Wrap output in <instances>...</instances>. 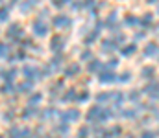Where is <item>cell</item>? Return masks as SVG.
Listing matches in <instances>:
<instances>
[{
    "label": "cell",
    "mask_w": 159,
    "mask_h": 138,
    "mask_svg": "<svg viewBox=\"0 0 159 138\" xmlns=\"http://www.w3.org/2000/svg\"><path fill=\"white\" fill-rule=\"evenodd\" d=\"M76 99H78V101H87V99H89V92H87V90L80 92L78 96H76Z\"/></svg>",
    "instance_id": "cell-29"
},
{
    "label": "cell",
    "mask_w": 159,
    "mask_h": 138,
    "mask_svg": "<svg viewBox=\"0 0 159 138\" xmlns=\"http://www.w3.org/2000/svg\"><path fill=\"white\" fill-rule=\"evenodd\" d=\"M148 2H156V0H148Z\"/></svg>",
    "instance_id": "cell-37"
},
{
    "label": "cell",
    "mask_w": 159,
    "mask_h": 138,
    "mask_svg": "<svg viewBox=\"0 0 159 138\" xmlns=\"http://www.w3.org/2000/svg\"><path fill=\"white\" fill-rule=\"evenodd\" d=\"M124 24H126V26H135V24H137V19H135L133 15H128V17L124 19Z\"/></svg>",
    "instance_id": "cell-27"
},
{
    "label": "cell",
    "mask_w": 159,
    "mask_h": 138,
    "mask_svg": "<svg viewBox=\"0 0 159 138\" xmlns=\"http://www.w3.org/2000/svg\"><path fill=\"white\" fill-rule=\"evenodd\" d=\"M154 53H156V44H148V46H146L144 55H148V57H150V55H154Z\"/></svg>",
    "instance_id": "cell-30"
},
{
    "label": "cell",
    "mask_w": 159,
    "mask_h": 138,
    "mask_svg": "<svg viewBox=\"0 0 159 138\" xmlns=\"http://www.w3.org/2000/svg\"><path fill=\"white\" fill-rule=\"evenodd\" d=\"M141 24H144V26H148V24H152V15H144V17L141 19Z\"/></svg>",
    "instance_id": "cell-31"
},
{
    "label": "cell",
    "mask_w": 159,
    "mask_h": 138,
    "mask_svg": "<svg viewBox=\"0 0 159 138\" xmlns=\"http://www.w3.org/2000/svg\"><path fill=\"white\" fill-rule=\"evenodd\" d=\"M7 20H9V7L2 6L0 7V22H7Z\"/></svg>",
    "instance_id": "cell-21"
},
{
    "label": "cell",
    "mask_w": 159,
    "mask_h": 138,
    "mask_svg": "<svg viewBox=\"0 0 159 138\" xmlns=\"http://www.w3.org/2000/svg\"><path fill=\"white\" fill-rule=\"evenodd\" d=\"M22 76H24V79L26 81H37L43 77V70H39V66H35V65H24V68H22Z\"/></svg>",
    "instance_id": "cell-3"
},
{
    "label": "cell",
    "mask_w": 159,
    "mask_h": 138,
    "mask_svg": "<svg viewBox=\"0 0 159 138\" xmlns=\"http://www.w3.org/2000/svg\"><path fill=\"white\" fill-rule=\"evenodd\" d=\"M43 101V96L39 92H32L28 94V107H39V103Z\"/></svg>",
    "instance_id": "cell-11"
},
{
    "label": "cell",
    "mask_w": 159,
    "mask_h": 138,
    "mask_svg": "<svg viewBox=\"0 0 159 138\" xmlns=\"http://www.w3.org/2000/svg\"><path fill=\"white\" fill-rule=\"evenodd\" d=\"M141 138H154V133L146 131V133H143V136H141Z\"/></svg>",
    "instance_id": "cell-36"
},
{
    "label": "cell",
    "mask_w": 159,
    "mask_h": 138,
    "mask_svg": "<svg viewBox=\"0 0 159 138\" xmlns=\"http://www.w3.org/2000/svg\"><path fill=\"white\" fill-rule=\"evenodd\" d=\"M80 57H81V61H87V59H91V52H89V50H85V52H81V55H80Z\"/></svg>",
    "instance_id": "cell-34"
},
{
    "label": "cell",
    "mask_w": 159,
    "mask_h": 138,
    "mask_svg": "<svg viewBox=\"0 0 159 138\" xmlns=\"http://www.w3.org/2000/svg\"><path fill=\"white\" fill-rule=\"evenodd\" d=\"M20 133H22V127H17V125H11L6 133V138H20Z\"/></svg>",
    "instance_id": "cell-17"
},
{
    "label": "cell",
    "mask_w": 159,
    "mask_h": 138,
    "mask_svg": "<svg viewBox=\"0 0 159 138\" xmlns=\"http://www.w3.org/2000/svg\"><path fill=\"white\" fill-rule=\"evenodd\" d=\"M152 74H154V68H144V70L141 72V76H143V77H150Z\"/></svg>",
    "instance_id": "cell-33"
},
{
    "label": "cell",
    "mask_w": 159,
    "mask_h": 138,
    "mask_svg": "<svg viewBox=\"0 0 159 138\" xmlns=\"http://www.w3.org/2000/svg\"><path fill=\"white\" fill-rule=\"evenodd\" d=\"M17 92V87H13V83H4L0 87V94L2 96H13Z\"/></svg>",
    "instance_id": "cell-15"
},
{
    "label": "cell",
    "mask_w": 159,
    "mask_h": 138,
    "mask_svg": "<svg viewBox=\"0 0 159 138\" xmlns=\"http://www.w3.org/2000/svg\"><path fill=\"white\" fill-rule=\"evenodd\" d=\"M61 99H63L65 103H67V101H74V99H76V90H74V89H69L67 92H63Z\"/></svg>",
    "instance_id": "cell-19"
},
{
    "label": "cell",
    "mask_w": 159,
    "mask_h": 138,
    "mask_svg": "<svg viewBox=\"0 0 159 138\" xmlns=\"http://www.w3.org/2000/svg\"><path fill=\"white\" fill-rule=\"evenodd\" d=\"M9 52H11L9 46L6 43H0V57H9Z\"/></svg>",
    "instance_id": "cell-23"
},
{
    "label": "cell",
    "mask_w": 159,
    "mask_h": 138,
    "mask_svg": "<svg viewBox=\"0 0 159 138\" xmlns=\"http://www.w3.org/2000/svg\"><path fill=\"white\" fill-rule=\"evenodd\" d=\"M52 24H54V28H57V30H65V28H70L72 20H70L69 15H56V17L52 19Z\"/></svg>",
    "instance_id": "cell-6"
},
{
    "label": "cell",
    "mask_w": 159,
    "mask_h": 138,
    "mask_svg": "<svg viewBox=\"0 0 159 138\" xmlns=\"http://www.w3.org/2000/svg\"><path fill=\"white\" fill-rule=\"evenodd\" d=\"M117 46H119V43L115 41V39H106V41H102V50L104 52H115L117 50Z\"/></svg>",
    "instance_id": "cell-12"
},
{
    "label": "cell",
    "mask_w": 159,
    "mask_h": 138,
    "mask_svg": "<svg viewBox=\"0 0 159 138\" xmlns=\"http://www.w3.org/2000/svg\"><path fill=\"white\" fill-rule=\"evenodd\" d=\"M0 138H4V136H2V135H0Z\"/></svg>",
    "instance_id": "cell-39"
},
{
    "label": "cell",
    "mask_w": 159,
    "mask_h": 138,
    "mask_svg": "<svg viewBox=\"0 0 159 138\" xmlns=\"http://www.w3.org/2000/svg\"><path fill=\"white\" fill-rule=\"evenodd\" d=\"M67 4H70V0H52V6L54 7H65Z\"/></svg>",
    "instance_id": "cell-28"
},
{
    "label": "cell",
    "mask_w": 159,
    "mask_h": 138,
    "mask_svg": "<svg viewBox=\"0 0 159 138\" xmlns=\"http://www.w3.org/2000/svg\"><path fill=\"white\" fill-rule=\"evenodd\" d=\"M6 35H7V39H11L15 43H20L24 39V30H22L20 22H9V26L6 30Z\"/></svg>",
    "instance_id": "cell-2"
},
{
    "label": "cell",
    "mask_w": 159,
    "mask_h": 138,
    "mask_svg": "<svg viewBox=\"0 0 159 138\" xmlns=\"http://www.w3.org/2000/svg\"><path fill=\"white\" fill-rule=\"evenodd\" d=\"M17 68L9 66V68H0V79H4L6 83H13V79L17 77Z\"/></svg>",
    "instance_id": "cell-8"
},
{
    "label": "cell",
    "mask_w": 159,
    "mask_h": 138,
    "mask_svg": "<svg viewBox=\"0 0 159 138\" xmlns=\"http://www.w3.org/2000/svg\"><path fill=\"white\" fill-rule=\"evenodd\" d=\"M144 92H154L152 96H157V92H159V85L157 83H150L146 89H144Z\"/></svg>",
    "instance_id": "cell-25"
},
{
    "label": "cell",
    "mask_w": 159,
    "mask_h": 138,
    "mask_svg": "<svg viewBox=\"0 0 159 138\" xmlns=\"http://www.w3.org/2000/svg\"><path fill=\"white\" fill-rule=\"evenodd\" d=\"M109 118H111V112L104 107H98V105L89 109V112H87V122H93V123H104Z\"/></svg>",
    "instance_id": "cell-1"
},
{
    "label": "cell",
    "mask_w": 159,
    "mask_h": 138,
    "mask_svg": "<svg viewBox=\"0 0 159 138\" xmlns=\"http://www.w3.org/2000/svg\"><path fill=\"white\" fill-rule=\"evenodd\" d=\"M39 6V0H22L20 2V13H30Z\"/></svg>",
    "instance_id": "cell-10"
},
{
    "label": "cell",
    "mask_w": 159,
    "mask_h": 138,
    "mask_svg": "<svg viewBox=\"0 0 159 138\" xmlns=\"http://www.w3.org/2000/svg\"><path fill=\"white\" fill-rule=\"evenodd\" d=\"M61 87H63V83H61V81H57V83H54V85L50 87V92H52V96H57V92L61 90Z\"/></svg>",
    "instance_id": "cell-26"
},
{
    "label": "cell",
    "mask_w": 159,
    "mask_h": 138,
    "mask_svg": "<svg viewBox=\"0 0 159 138\" xmlns=\"http://www.w3.org/2000/svg\"><path fill=\"white\" fill-rule=\"evenodd\" d=\"M43 138H50V136H43Z\"/></svg>",
    "instance_id": "cell-38"
},
{
    "label": "cell",
    "mask_w": 159,
    "mask_h": 138,
    "mask_svg": "<svg viewBox=\"0 0 159 138\" xmlns=\"http://www.w3.org/2000/svg\"><path fill=\"white\" fill-rule=\"evenodd\" d=\"M133 53H135V44H129V46H124L122 48V55L128 57V55H133Z\"/></svg>",
    "instance_id": "cell-24"
},
{
    "label": "cell",
    "mask_w": 159,
    "mask_h": 138,
    "mask_svg": "<svg viewBox=\"0 0 159 138\" xmlns=\"http://www.w3.org/2000/svg\"><path fill=\"white\" fill-rule=\"evenodd\" d=\"M32 89H34V83H32V81H22V83L17 87V92H19V94H32Z\"/></svg>",
    "instance_id": "cell-14"
},
{
    "label": "cell",
    "mask_w": 159,
    "mask_h": 138,
    "mask_svg": "<svg viewBox=\"0 0 159 138\" xmlns=\"http://www.w3.org/2000/svg\"><path fill=\"white\" fill-rule=\"evenodd\" d=\"M98 35H100V33H98V30L91 31V33H89V35L85 37V43H87V44H93V43H94V41L98 39Z\"/></svg>",
    "instance_id": "cell-22"
},
{
    "label": "cell",
    "mask_w": 159,
    "mask_h": 138,
    "mask_svg": "<svg viewBox=\"0 0 159 138\" xmlns=\"http://www.w3.org/2000/svg\"><path fill=\"white\" fill-rule=\"evenodd\" d=\"M80 74V65H70L67 70H65V76L67 77H74V76H78Z\"/></svg>",
    "instance_id": "cell-18"
},
{
    "label": "cell",
    "mask_w": 159,
    "mask_h": 138,
    "mask_svg": "<svg viewBox=\"0 0 159 138\" xmlns=\"http://www.w3.org/2000/svg\"><path fill=\"white\" fill-rule=\"evenodd\" d=\"M32 33L35 35V37H46L48 33H50V28H48V24H46V20H43V19H35L34 22H32Z\"/></svg>",
    "instance_id": "cell-4"
},
{
    "label": "cell",
    "mask_w": 159,
    "mask_h": 138,
    "mask_svg": "<svg viewBox=\"0 0 159 138\" xmlns=\"http://www.w3.org/2000/svg\"><path fill=\"white\" fill-rule=\"evenodd\" d=\"M65 43H67V39L63 35H54L50 39V50L54 53H61V50H65Z\"/></svg>",
    "instance_id": "cell-7"
},
{
    "label": "cell",
    "mask_w": 159,
    "mask_h": 138,
    "mask_svg": "<svg viewBox=\"0 0 159 138\" xmlns=\"http://www.w3.org/2000/svg\"><path fill=\"white\" fill-rule=\"evenodd\" d=\"M106 66H104V63H100V61H91V65H89V70L91 72H102Z\"/></svg>",
    "instance_id": "cell-20"
},
{
    "label": "cell",
    "mask_w": 159,
    "mask_h": 138,
    "mask_svg": "<svg viewBox=\"0 0 159 138\" xmlns=\"http://www.w3.org/2000/svg\"><path fill=\"white\" fill-rule=\"evenodd\" d=\"M59 118H61V123H74V122H78L80 118H81V114H80L78 109H69V111H65V112H61L59 114Z\"/></svg>",
    "instance_id": "cell-5"
},
{
    "label": "cell",
    "mask_w": 159,
    "mask_h": 138,
    "mask_svg": "<svg viewBox=\"0 0 159 138\" xmlns=\"http://www.w3.org/2000/svg\"><path fill=\"white\" fill-rule=\"evenodd\" d=\"M87 135H89V131H87V129H80V131H78V136L80 138H87Z\"/></svg>",
    "instance_id": "cell-35"
},
{
    "label": "cell",
    "mask_w": 159,
    "mask_h": 138,
    "mask_svg": "<svg viewBox=\"0 0 159 138\" xmlns=\"http://www.w3.org/2000/svg\"><path fill=\"white\" fill-rule=\"evenodd\" d=\"M15 118H17V112H15V109H6V111L2 112V122H6V123H11Z\"/></svg>",
    "instance_id": "cell-13"
},
{
    "label": "cell",
    "mask_w": 159,
    "mask_h": 138,
    "mask_svg": "<svg viewBox=\"0 0 159 138\" xmlns=\"http://www.w3.org/2000/svg\"><path fill=\"white\" fill-rule=\"evenodd\" d=\"M119 77L111 72V70H107V68H104L102 72H98V81L100 83H113V81H117Z\"/></svg>",
    "instance_id": "cell-9"
},
{
    "label": "cell",
    "mask_w": 159,
    "mask_h": 138,
    "mask_svg": "<svg viewBox=\"0 0 159 138\" xmlns=\"http://www.w3.org/2000/svg\"><path fill=\"white\" fill-rule=\"evenodd\" d=\"M37 114V107H26L22 112H20V118L22 120H30V118H34Z\"/></svg>",
    "instance_id": "cell-16"
},
{
    "label": "cell",
    "mask_w": 159,
    "mask_h": 138,
    "mask_svg": "<svg viewBox=\"0 0 159 138\" xmlns=\"http://www.w3.org/2000/svg\"><path fill=\"white\" fill-rule=\"evenodd\" d=\"M119 79H120V81H122V83H128V81L131 79V74H129V72H124V74L120 76Z\"/></svg>",
    "instance_id": "cell-32"
}]
</instances>
